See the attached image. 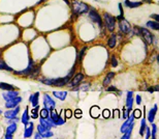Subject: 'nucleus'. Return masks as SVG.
<instances>
[{"mask_svg":"<svg viewBox=\"0 0 159 139\" xmlns=\"http://www.w3.org/2000/svg\"><path fill=\"white\" fill-rule=\"evenodd\" d=\"M75 68L71 70L70 73L68 75H66L63 78H56V79H50V78H43L40 80L41 83L49 85V86H56V87H62L68 84V82L70 81V79L74 77Z\"/></svg>","mask_w":159,"mask_h":139,"instance_id":"obj_1","label":"nucleus"},{"mask_svg":"<svg viewBox=\"0 0 159 139\" xmlns=\"http://www.w3.org/2000/svg\"><path fill=\"white\" fill-rule=\"evenodd\" d=\"M71 11L74 16H81L84 14H87L90 9V5H88L87 3L79 1V0H72L71 1Z\"/></svg>","mask_w":159,"mask_h":139,"instance_id":"obj_2","label":"nucleus"},{"mask_svg":"<svg viewBox=\"0 0 159 139\" xmlns=\"http://www.w3.org/2000/svg\"><path fill=\"white\" fill-rule=\"evenodd\" d=\"M133 32H134L136 36H141L146 43L148 45H152L154 42V36L153 34L151 33V31L148 29V28H145V27H139V26H135L133 28Z\"/></svg>","mask_w":159,"mask_h":139,"instance_id":"obj_3","label":"nucleus"},{"mask_svg":"<svg viewBox=\"0 0 159 139\" xmlns=\"http://www.w3.org/2000/svg\"><path fill=\"white\" fill-rule=\"evenodd\" d=\"M16 75L18 76H30V75H34V74H39V68L36 67L35 62L32 60V58H29V64H28V67L23 70V71L20 72H14Z\"/></svg>","mask_w":159,"mask_h":139,"instance_id":"obj_4","label":"nucleus"},{"mask_svg":"<svg viewBox=\"0 0 159 139\" xmlns=\"http://www.w3.org/2000/svg\"><path fill=\"white\" fill-rule=\"evenodd\" d=\"M103 23L104 26L107 27V29L110 32H114L116 28V19L114 16H112L109 12H104L103 14Z\"/></svg>","mask_w":159,"mask_h":139,"instance_id":"obj_5","label":"nucleus"},{"mask_svg":"<svg viewBox=\"0 0 159 139\" xmlns=\"http://www.w3.org/2000/svg\"><path fill=\"white\" fill-rule=\"evenodd\" d=\"M88 16H89V19H90L93 23H96L100 29L103 27V21H102V19H101V16L94 7H90V9H89V12H88Z\"/></svg>","mask_w":159,"mask_h":139,"instance_id":"obj_6","label":"nucleus"},{"mask_svg":"<svg viewBox=\"0 0 159 139\" xmlns=\"http://www.w3.org/2000/svg\"><path fill=\"white\" fill-rule=\"evenodd\" d=\"M49 116H50V118L52 119L53 124L55 126H62L65 124V118H62V116H60L58 114V112L56 111L55 108L50 110Z\"/></svg>","mask_w":159,"mask_h":139,"instance_id":"obj_7","label":"nucleus"},{"mask_svg":"<svg viewBox=\"0 0 159 139\" xmlns=\"http://www.w3.org/2000/svg\"><path fill=\"white\" fill-rule=\"evenodd\" d=\"M133 121H134V115H133V113L131 114H129V116L125 119V122H124V124L122 125V127H121V132L122 133H125L126 131H128L129 129L133 128Z\"/></svg>","mask_w":159,"mask_h":139,"instance_id":"obj_8","label":"nucleus"},{"mask_svg":"<svg viewBox=\"0 0 159 139\" xmlns=\"http://www.w3.org/2000/svg\"><path fill=\"white\" fill-rule=\"evenodd\" d=\"M85 75L83 74V73H78V74H75L74 77H72L70 79V81L68 82V86L69 87H75V86H78V85L80 84V82H81L83 79H84Z\"/></svg>","mask_w":159,"mask_h":139,"instance_id":"obj_9","label":"nucleus"},{"mask_svg":"<svg viewBox=\"0 0 159 139\" xmlns=\"http://www.w3.org/2000/svg\"><path fill=\"white\" fill-rule=\"evenodd\" d=\"M19 112H20V106L18 105L15 107V109L6 110L4 112V116H5V118H7V119H15L18 117Z\"/></svg>","mask_w":159,"mask_h":139,"instance_id":"obj_10","label":"nucleus"},{"mask_svg":"<svg viewBox=\"0 0 159 139\" xmlns=\"http://www.w3.org/2000/svg\"><path fill=\"white\" fill-rule=\"evenodd\" d=\"M119 29L121 30V32H123V33H128L130 29H131V25H130V23L128 21L126 20L125 18L122 19V20H120L119 21Z\"/></svg>","mask_w":159,"mask_h":139,"instance_id":"obj_11","label":"nucleus"},{"mask_svg":"<svg viewBox=\"0 0 159 139\" xmlns=\"http://www.w3.org/2000/svg\"><path fill=\"white\" fill-rule=\"evenodd\" d=\"M43 106H44V108H47L48 110H51V109L55 108L56 103H55V101L52 100V98H51L49 94L44 93L43 94Z\"/></svg>","mask_w":159,"mask_h":139,"instance_id":"obj_12","label":"nucleus"},{"mask_svg":"<svg viewBox=\"0 0 159 139\" xmlns=\"http://www.w3.org/2000/svg\"><path fill=\"white\" fill-rule=\"evenodd\" d=\"M21 102H22V97L18 96V97L14 98V99L6 101V102H5V107L7 109H12V108H15L16 106H18Z\"/></svg>","mask_w":159,"mask_h":139,"instance_id":"obj_13","label":"nucleus"},{"mask_svg":"<svg viewBox=\"0 0 159 139\" xmlns=\"http://www.w3.org/2000/svg\"><path fill=\"white\" fill-rule=\"evenodd\" d=\"M37 132H39V133L41 135V137H43V138H50V137H52L53 135H54L50 130H48V129L43 128L41 125L37 126Z\"/></svg>","mask_w":159,"mask_h":139,"instance_id":"obj_14","label":"nucleus"},{"mask_svg":"<svg viewBox=\"0 0 159 139\" xmlns=\"http://www.w3.org/2000/svg\"><path fill=\"white\" fill-rule=\"evenodd\" d=\"M39 125L43 126V128L48 129V130H50L51 128L55 126V125L53 124L52 119L50 118V116H49V117H47V118H43V117H40V118H39Z\"/></svg>","mask_w":159,"mask_h":139,"instance_id":"obj_15","label":"nucleus"},{"mask_svg":"<svg viewBox=\"0 0 159 139\" xmlns=\"http://www.w3.org/2000/svg\"><path fill=\"white\" fill-rule=\"evenodd\" d=\"M34 130V125L33 122H28L27 125H25V132H24V137L25 138H30L33 134Z\"/></svg>","mask_w":159,"mask_h":139,"instance_id":"obj_16","label":"nucleus"},{"mask_svg":"<svg viewBox=\"0 0 159 139\" xmlns=\"http://www.w3.org/2000/svg\"><path fill=\"white\" fill-rule=\"evenodd\" d=\"M18 96H19V91H18V90H16V89L5 91V93H2V97L4 98L5 102H6V101H8V100L14 99V98L18 97Z\"/></svg>","mask_w":159,"mask_h":139,"instance_id":"obj_17","label":"nucleus"},{"mask_svg":"<svg viewBox=\"0 0 159 139\" xmlns=\"http://www.w3.org/2000/svg\"><path fill=\"white\" fill-rule=\"evenodd\" d=\"M124 5L128 8H138L143 5V1H131V0H124Z\"/></svg>","mask_w":159,"mask_h":139,"instance_id":"obj_18","label":"nucleus"},{"mask_svg":"<svg viewBox=\"0 0 159 139\" xmlns=\"http://www.w3.org/2000/svg\"><path fill=\"white\" fill-rule=\"evenodd\" d=\"M133 93L132 91H127V97H126V107L128 110L132 109V105H133Z\"/></svg>","mask_w":159,"mask_h":139,"instance_id":"obj_19","label":"nucleus"},{"mask_svg":"<svg viewBox=\"0 0 159 139\" xmlns=\"http://www.w3.org/2000/svg\"><path fill=\"white\" fill-rule=\"evenodd\" d=\"M157 110H158V106L155 104L153 108H151L150 111L148 112V121L151 122H154V119H155V115H156L157 113Z\"/></svg>","mask_w":159,"mask_h":139,"instance_id":"obj_20","label":"nucleus"},{"mask_svg":"<svg viewBox=\"0 0 159 139\" xmlns=\"http://www.w3.org/2000/svg\"><path fill=\"white\" fill-rule=\"evenodd\" d=\"M53 94H54V97L57 98V99H59L60 101H64L66 99V97H67V91H65V90H55V91H53Z\"/></svg>","mask_w":159,"mask_h":139,"instance_id":"obj_21","label":"nucleus"},{"mask_svg":"<svg viewBox=\"0 0 159 139\" xmlns=\"http://www.w3.org/2000/svg\"><path fill=\"white\" fill-rule=\"evenodd\" d=\"M39 91H36L35 93L31 94L30 98H29V102L31 103V105H32L33 107L39 105Z\"/></svg>","mask_w":159,"mask_h":139,"instance_id":"obj_22","label":"nucleus"},{"mask_svg":"<svg viewBox=\"0 0 159 139\" xmlns=\"http://www.w3.org/2000/svg\"><path fill=\"white\" fill-rule=\"evenodd\" d=\"M0 89L4 90V91H8V90H14L16 89V87L14 85L6 83V82H0Z\"/></svg>","mask_w":159,"mask_h":139,"instance_id":"obj_23","label":"nucleus"},{"mask_svg":"<svg viewBox=\"0 0 159 139\" xmlns=\"http://www.w3.org/2000/svg\"><path fill=\"white\" fill-rule=\"evenodd\" d=\"M146 26H147L148 28H151V29H153L155 31L159 30V22H156V21H148L147 23H146Z\"/></svg>","mask_w":159,"mask_h":139,"instance_id":"obj_24","label":"nucleus"},{"mask_svg":"<svg viewBox=\"0 0 159 139\" xmlns=\"http://www.w3.org/2000/svg\"><path fill=\"white\" fill-rule=\"evenodd\" d=\"M115 77V73L114 72H110V73H107V77L104 78V80H103V85L104 86H107L111 82H112V80H113V78Z\"/></svg>","mask_w":159,"mask_h":139,"instance_id":"obj_25","label":"nucleus"},{"mask_svg":"<svg viewBox=\"0 0 159 139\" xmlns=\"http://www.w3.org/2000/svg\"><path fill=\"white\" fill-rule=\"evenodd\" d=\"M116 44H117V36L115 33H113L112 36H110V39L107 40V46H109L111 49H113L114 47L116 46Z\"/></svg>","mask_w":159,"mask_h":139,"instance_id":"obj_26","label":"nucleus"},{"mask_svg":"<svg viewBox=\"0 0 159 139\" xmlns=\"http://www.w3.org/2000/svg\"><path fill=\"white\" fill-rule=\"evenodd\" d=\"M16 131H17V124L16 122H12L8 126L7 128H6V135H12L14 133H16Z\"/></svg>","mask_w":159,"mask_h":139,"instance_id":"obj_27","label":"nucleus"},{"mask_svg":"<svg viewBox=\"0 0 159 139\" xmlns=\"http://www.w3.org/2000/svg\"><path fill=\"white\" fill-rule=\"evenodd\" d=\"M29 118H30V116H29V111H28V107L26 109L24 110V112H23V115H22V118H21V122H23L24 125H27L28 122H29Z\"/></svg>","mask_w":159,"mask_h":139,"instance_id":"obj_28","label":"nucleus"},{"mask_svg":"<svg viewBox=\"0 0 159 139\" xmlns=\"http://www.w3.org/2000/svg\"><path fill=\"white\" fill-rule=\"evenodd\" d=\"M99 114H100V109H99V107H98V106H93L90 109V115L92 116V117L96 118V117L99 116Z\"/></svg>","mask_w":159,"mask_h":139,"instance_id":"obj_29","label":"nucleus"},{"mask_svg":"<svg viewBox=\"0 0 159 139\" xmlns=\"http://www.w3.org/2000/svg\"><path fill=\"white\" fill-rule=\"evenodd\" d=\"M0 70H2V71H6V72H14V70L9 67V65L6 64L3 59H0Z\"/></svg>","mask_w":159,"mask_h":139,"instance_id":"obj_30","label":"nucleus"},{"mask_svg":"<svg viewBox=\"0 0 159 139\" xmlns=\"http://www.w3.org/2000/svg\"><path fill=\"white\" fill-rule=\"evenodd\" d=\"M39 106L37 105V106H35V107H33V109L31 110V117L32 118H37L39 117Z\"/></svg>","mask_w":159,"mask_h":139,"instance_id":"obj_31","label":"nucleus"},{"mask_svg":"<svg viewBox=\"0 0 159 139\" xmlns=\"http://www.w3.org/2000/svg\"><path fill=\"white\" fill-rule=\"evenodd\" d=\"M49 113H50V110H48L47 108H43L39 111V116L43 118H47V117H49Z\"/></svg>","mask_w":159,"mask_h":139,"instance_id":"obj_32","label":"nucleus"},{"mask_svg":"<svg viewBox=\"0 0 159 139\" xmlns=\"http://www.w3.org/2000/svg\"><path fill=\"white\" fill-rule=\"evenodd\" d=\"M119 11H120V15H118L117 17L115 18L116 20H122V19H124V12H123V6H122V3H119Z\"/></svg>","mask_w":159,"mask_h":139,"instance_id":"obj_33","label":"nucleus"},{"mask_svg":"<svg viewBox=\"0 0 159 139\" xmlns=\"http://www.w3.org/2000/svg\"><path fill=\"white\" fill-rule=\"evenodd\" d=\"M156 134H157V126L156 124L152 122V139H156Z\"/></svg>","mask_w":159,"mask_h":139,"instance_id":"obj_34","label":"nucleus"},{"mask_svg":"<svg viewBox=\"0 0 159 139\" xmlns=\"http://www.w3.org/2000/svg\"><path fill=\"white\" fill-rule=\"evenodd\" d=\"M145 128H146V118H143L141 122V129H139V134H141L142 136L145 133Z\"/></svg>","mask_w":159,"mask_h":139,"instance_id":"obj_35","label":"nucleus"},{"mask_svg":"<svg viewBox=\"0 0 159 139\" xmlns=\"http://www.w3.org/2000/svg\"><path fill=\"white\" fill-rule=\"evenodd\" d=\"M132 129H133V128L129 129L128 131H126L125 133H124V135H123L122 138H121V139H130V137H131V132H132Z\"/></svg>","mask_w":159,"mask_h":139,"instance_id":"obj_36","label":"nucleus"},{"mask_svg":"<svg viewBox=\"0 0 159 139\" xmlns=\"http://www.w3.org/2000/svg\"><path fill=\"white\" fill-rule=\"evenodd\" d=\"M87 47H84V48H83L82 50H81V52H80V54H79V57H78V59L80 61L82 60L83 59V57H84V55H85V53H86V51H87Z\"/></svg>","mask_w":159,"mask_h":139,"instance_id":"obj_37","label":"nucleus"},{"mask_svg":"<svg viewBox=\"0 0 159 139\" xmlns=\"http://www.w3.org/2000/svg\"><path fill=\"white\" fill-rule=\"evenodd\" d=\"M111 65H112L113 68H117V67H118V60H117V58H116L115 55L112 56V61H111Z\"/></svg>","mask_w":159,"mask_h":139,"instance_id":"obj_38","label":"nucleus"},{"mask_svg":"<svg viewBox=\"0 0 159 139\" xmlns=\"http://www.w3.org/2000/svg\"><path fill=\"white\" fill-rule=\"evenodd\" d=\"M63 112L65 113V118H70L72 116V111L70 109H65L63 110Z\"/></svg>","mask_w":159,"mask_h":139,"instance_id":"obj_39","label":"nucleus"},{"mask_svg":"<svg viewBox=\"0 0 159 139\" xmlns=\"http://www.w3.org/2000/svg\"><path fill=\"white\" fill-rule=\"evenodd\" d=\"M132 113H133V115H134L135 118H139L142 116V111L139 109H135Z\"/></svg>","mask_w":159,"mask_h":139,"instance_id":"obj_40","label":"nucleus"},{"mask_svg":"<svg viewBox=\"0 0 159 139\" xmlns=\"http://www.w3.org/2000/svg\"><path fill=\"white\" fill-rule=\"evenodd\" d=\"M83 116V113H82V110L81 109H77L75 111V118H81Z\"/></svg>","mask_w":159,"mask_h":139,"instance_id":"obj_41","label":"nucleus"},{"mask_svg":"<svg viewBox=\"0 0 159 139\" xmlns=\"http://www.w3.org/2000/svg\"><path fill=\"white\" fill-rule=\"evenodd\" d=\"M102 115H103L104 118H109L110 115H111V111H110L109 109H104L103 111H102Z\"/></svg>","mask_w":159,"mask_h":139,"instance_id":"obj_42","label":"nucleus"},{"mask_svg":"<svg viewBox=\"0 0 159 139\" xmlns=\"http://www.w3.org/2000/svg\"><path fill=\"white\" fill-rule=\"evenodd\" d=\"M109 93H118V89H117V87H115V86H109L107 87V89Z\"/></svg>","mask_w":159,"mask_h":139,"instance_id":"obj_43","label":"nucleus"},{"mask_svg":"<svg viewBox=\"0 0 159 139\" xmlns=\"http://www.w3.org/2000/svg\"><path fill=\"white\" fill-rule=\"evenodd\" d=\"M129 111H130V110L126 109V108H124V109H123V117L125 118V119L129 116Z\"/></svg>","mask_w":159,"mask_h":139,"instance_id":"obj_44","label":"nucleus"},{"mask_svg":"<svg viewBox=\"0 0 159 139\" xmlns=\"http://www.w3.org/2000/svg\"><path fill=\"white\" fill-rule=\"evenodd\" d=\"M145 131H146V139H149L151 136V131H150V128H148V127H146L145 128Z\"/></svg>","mask_w":159,"mask_h":139,"instance_id":"obj_45","label":"nucleus"},{"mask_svg":"<svg viewBox=\"0 0 159 139\" xmlns=\"http://www.w3.org/2000/svg\"><path fill=\"white\" fill-rule=\"evenodd\" d=\"M150 17H151V19H153V21L159 22V15L158 14H152Z\"/></svg>","mask_w":159,"mask_h":139,"instance_id":"obj_46","label":"nucleus"},{"mask_svg":"<svg viewBox=\"0 0 159 139\" xmlns=\"http://www.w3.org/2000/svg\"><path fill=\"white\" fill-rule=\"evenodd\" d=\"M135 99H136V104H138V105H141L142 104V97L139 96V94H138Z\"/></svg>","mask_w":159,"mask_h":139,"instance_id":"obj_47","label":"nucleus"},{"mask_svg":"<svg viewBox=\"0 0 159 139\" xmlns=\"http://www.w3.org/2000/svg\"><path fill=\"white\" fill-rule=\"evenodd\" d=\"M34 139H43V137H41V135L37 132V133H35V138Z\"/></svg>","mask_w":159,"mask_h":139,"instance_id":"obj_48","label":"nucleus"},{"mask_svg":"<svg viewBox=\"0 0 159 139\" xmlns=\"http://www.w3.org/2000/svg\"><path fill=\"white\" fill-rule=\"evenodd\" d=\"M88 87H89V86H88V85H87V86H82V87H80V88H82V89H85V90H87V89H88ZM78 89H79V87H78V88L75 87L74 90H78Z\"/></svg>","mask_w":159,"mask_h":139,"instance_id":"obj_49","label":"nucleus"},{"mask_svg":"<svg viewBox=\"0 0 159 139\" xmlns=\"http://www.w3.org/2000/svg\"><path fill=\"white\" fill-rule=\"evenodd\" d=\"M147 90H148V93H155L154 87H149Z\"/></svg>","mask_w":159,"mask_h":139,"instance_id":"obj_50","label":"nucleus"},{"mask_svg":"<svg viewBox=\"0 0 159 139\" xmlns=\"http://www.w3.org/2000/svg\"><path fill=\"white\" fill-rule=\"evenodd\" d=\"M5 139H12V135H6L5 134Z\"/></svg>","mask_w":159,"mask_h":139,"instance_id":"obj_51","label":"nucleus"},{"mask_svg":"<svg viewBox=\"0 0 159 139\" xmlns=\"http://www.w3.org/2000/svg\"><path fill=\"white\" fill-rule=\"evenodd\" d=\"M46 1H47V0H40V1L37 2V4H41V3H43V2H46Z\"/></svg>","mask_w":159,"mask_h":139,"instance_id":"obj_52","label":"nucleus"},{"mask_svg":"<svg viewBox=\"0 0 159 139\" xmlns=\"http://www.w3.org/2000/svg\"><path fill=\"white\" fill-rule=\"evenodd\" d=\"M63 1H64V2L66 3V4H68V5L70 4V3H69V0H63Z\"/></svg>","mask_w":159,"mask_h":139,"instance_id":"obj_53","label":"nucleus"},{"mask_svg":"<svg viewBox=\"0 0 159 139\" xmlns=\"http://www.w3.org/2000/svg\"><path fill=\"white\" fill-rule=\"evenodd\" d=\"M94 1H98V0H94Z\"/></svg>","mask_w":159,"mask_h":139,"instance_id":"obj_54","label":"nucleus"}]
</instances>
